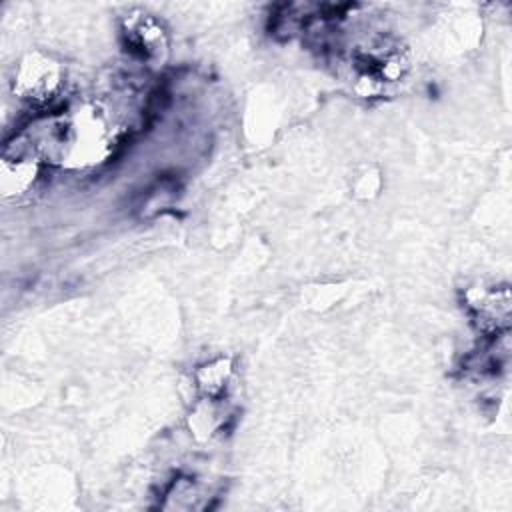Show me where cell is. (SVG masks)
<instances>
[{"label": "cell", "mask_w": 512, "mask_h": 512, "mask_svg": "<svg viewBox=\"0 0 512 512\" xmlns=\"http://www.w3.org/2000/svg\"><path fill=\"white\" fill-rule=\"evenodd\" d=\"M124 38L130 50L144 60L162 58L168 50L166 32L144 12H134L124 20Z\"/></svg>", "instance_id": "obj_2"}, {"label": "cell", "mask_w": 512, "mask_h": 512, "mask_svg": "<svg viewBox=\"0 0 512 512\" xmlns=\"http://www.w3.org/2000/svg\"><path fill=\"white\" fill-rule=\"evenodd\" d=\"M62 70L60 66L40 54H30L18 66L14 76V92L32 104L50 102L60 90Z\"/></svg>", "instance_id": "obj_1"}, {"label": "cell", "mask_w": 512, "mask_h": 512, "mask_svg": "<svg viewBox=\"0 0 512 512\" xmlns=\"http://www.w3.org/2000/svg\"><path fill=\"white\" fill-rule=\"evenodd\" d=\"M232 376V362L228 358H216L206 362L196 372V386L206 398H218Z\"/></svg>", "instance_id": "obj_5"}, {"label": "cell", "mask_w": 512, "mask_h": 512, "mask_svg": "<svg viewBox=\"0 0 512 512\" xmlns=\"http://www.w3.org/2000/svg\"><path fill=\"white\" fill-rule=\"evenodd\" d=\"M466 304L484 330L498 332L508 326L510 320V292L500 288H470L466 292Z\"/></svg>", "instance_id": "obj_3"}, {"label": "cell", "mask_w": 512, "mask_h": 512, "mask_svg": "<svg viewBox=\"0 0 512 512\" xmlns=\"http://www.w3.org/2000/svg\"><path fill=\"white\" fill-rule=\"evenodd\" d=\"M38 174V160L26 152H6L0 168V188L6 196L28 190Z\"/></svg>", "instance_id": "obj_4"}]
</instances>
